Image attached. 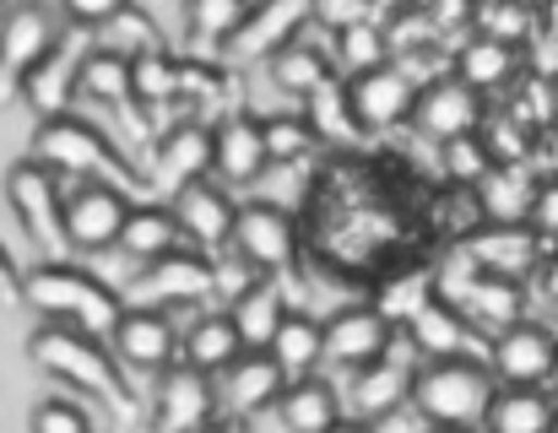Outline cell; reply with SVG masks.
<instances>
[{
  "instance_id": "cell-31",
  "label": "cell",
  "mask_w": 558,
  "mask_h": 433,
  "mask_svg": "<svg viewBox=\"0 0 558 433\" xmlns=\"http://www.w3.org/2000/svg\"><path fill=\"white\" fill-rule=\"evenodd\" d=\"M82 54L87 49H54L38 71H33V82H27V103L38 109V120H54V114H71V98H76V71H82Z\"/></svg>"
},
{
  "instance_id": "cell-20",
  "label": "cell",
  "mask_w": 558,
  "mask_h": 433,
  "mask_svg": "<svg viewBox=\"0 0 558 433\" xmlns=\"http://www.w3.org/2000/svg\"><path fill=\"white\" fill-rule=\"evenodd\" d=\"M217 391H222V412L228 418H255V412L282 401L288 374H282V363L271 352H244L239 363H228L217 374Z\"/></svg>"
},
{
  "instance_id": "cell-3",
  "label": "cell",
  "mask_w": 558,
  "mask_h": 433,
  "mask_svg": "<svg viewBox=\"0 0 558 433\" xmlns=\"http://www.w3.org/2000/svg\"><path fill=\"white\" fill-rule=\"evenodd\" d=\"M494 396H499V380L483 358H434L412 380V407L434 429H488Z\"/></svg>"
},
{
  "instance_id": "cell-14",
  "label": "cell",
  "mask_w": 558,
  "mask_h": 433,
  "mask_svg": "<svg viewBox=\"0 0 558 433\" xmlns=\"http://www.w3.org/2000/svg\"><path fill=\"white\" fill-rule=\"evenodd\" d=\"M417 92L423 82H412L407 65H379L364 76H348V103L359 114L364 131H390V125H412V109H417Z\"/></svg>"
},
{
  "instance_id": "cell-11",
  "label": "cell",
  "mask_w": 558,
  "mask_h": 433,
  "mask_svg": "<svg viewBox=\"0 0 558 433\" xmlns=\"http://www.w3.org/2000/svg\"><path fill=\"white\" fill-rule=\"evenodd\" d=\"M233 249H239V260L250 271H260L271 282L277 271H288L299 260V227H293V216L282 207H271V201H244L239 222H233Z\"/></svg>"
},
{
  "instance_id": "cell-52",
  "label": "cell",
  "mask_w": 558,
  "mask_h": 433,
  "mask_svg": "<svg viewBox=\"0 0 558 433\" xmlns=\"http://www.w3.org/2000/svg\"><path fill=\"white\" fill-rule=\"evenodd\" d=\"M554 22H558V0H554Z\"/></svg>"
},
{
  "instance_id": "cell-44",
  "label": "cell",
  "mask_w": 558,
  "mask_h": 433,
  "mask_svg": "<svg viewBox=\"0 0 558 433\" xmlns=\"http://www.w3.org/2000/svg\"><path fill=\"white\" fill-rule=\"evenodd\" d=\"M222 87H228V71L222 65H201V60L180 65V98H211Z\"/></svg>"
},
{
  "instance_id": "cell-6",
  "label": "cell",
  "mask_w": 558,
  "mask_h": 433,
  "mask_svg": "<svg viewBox=\"0 0 558 433\" xmlns=\"http://www.w3.org/2000/svg\"><path fill=\"white\" fill-rule=\"evenodd\" d=\"M60 169H49L44 158H16L11 169H5V201H11V212L22 222V233L38 244V249H49V255H60V249H71V238H65V190H60Z\"/></svg>"
},
{
  "instance_id": "cell-40",
  "label": "cell",
  "mask_w": 558,
  "mask_h": 433,
  "mask_svg": "<svg viewBox=\"0 0 558 433\" xmlns=\"http://www.w3.org/2000/svg\"><path fill=\"white\" fill-rule=\"evenodd\" d=\"M180 65L169 49H147L136 54V98L142 103H174L180 98Z\"/></svg>"
},
{
  "instance_id": "cell-8",
  "label": "cell",
  "mask_w": 558,
  "mask_h": 433,
  "mask_svg": "<svg viewBox=\"0 0 558 433\" xmlns=\"http://www.w3.org/2000/svg\"><path fill=\"white\" fill-rule=\"evenodd\" d=\"M217 418H222L217 374L190 369V363H174L169 374H158V391H153V429L158 433H201Z\"/></svg>"
},
{
  "instance_id": "cell-26",
  "label": "cell",
  "mask_w": 558,
  "mask_h": 433,
  "mask_svg": "<svg viewBox=\"0 0 558 433\" xmlns=\"http://www.w3.org/2000/svg\"><path fill=\"white\" fill-rule=\"evenodd\" d=\"M180 244H185V227H180L174 201H169V207H163V201H136V212L125 222V238H120V249H125L131 260L153 265V260L174 255Z\"/></svg>"
},
{
  "instance_id": "cell-46",
  "label": "cell",
  "mask_w": 558,
  "mask_h": 433,
  "mask_svg": "<svg viewBox=\"0 0 558 433\" xmlns=\"http://www.w3.org/2000/svg\"><path fill=\"white\" fill-rule=\"evenodd\" d=\"M532 227H537V233H548V238L558 233V180H548V185H537V207H532Z\"/></svg>"
},
{
  "instance_id": "cell-45",
  "label": "cell",
  "mask_w": 558,
  "mask_h": 433,
  "mask_svg": "<svg viewBox=\"0 0 558 433\" xmlns=\"http://www.w3.org/2000/svg\"><path fill=\"white\" fill-rule=\"evenodd\" d=\"M315 22L331 33L359 27V22H369V0H315Z\"/></svg>"
},
{
  "instance_id": "cell-55",
  "label": "cell",
  "mask_w": 558,
  "mask_h": 433,
  "mask_svg": "<svg viewBox=\"0 0 558 433\" xmlns=\"http://www.w3.org/2000/svg\"><path fill=\"white\" fill-rule=\"evenodd\" d=\"M554 433H558V429H554Z\"/></svg>"
},
{
  "instance_id": "cell-34",
  "label": "cell",
  "mask_w": 558,
  "mask_h": 433,
  "mask_svg": "<svg viewBox=\"0 0 558 433\" xmlns=\"http://www.w3.org/2000/svg\"><path fill=\"white\" fill-rule=\"evenodd\" d=\"M271 82L277 87H288V92H320L326 82H331V54L320 49V44H310V38H293V44H282L271 60Z\"/></svg>"
},
{
  "instance_id": "cell-17",
  "label": "cell",
  "mask_w": 558,
  "mask_h": 433,
  "mask_svg": "<svg viewBox=\"0 0 558 433\" xmlns=\"http://www.w3.org/2000/svg\"><path fill=\"white\" fill-rule=\"evenodd\" d=\"M310 16H315V0H255V11L222 49H228V60H271L282 44L299 38V27Z\"/></svg>"
},
{
  "instance_id": "cell-35",
  "label": "cell",
  "mask_w": 558,
  "mask_h": 433,
  "mask_svg": "<svg viewBox=\"0 0 558 433\" xmlns=\"http://www.w3.org/2000/svg\"><path fill=\"white\" fill-rule=\"evenodd\" d=\"M250 11H255V0H185V27L201 44H228Z\"/></svg>"
},
{
  "instance_id": "cell-47",
  "label": "cell",
  "mask_w": 558,
  "mask_h": 433,
  "mask_svg": "<svg viewBox=\"0 0 558 433\" xmlns=\"http://www.w3.org/2000/svg\"><path fill=\"white\" fill-rule=\"evenodd\" d=\"M22 276L27 271H16V260L0 249V304H11V298H22Z\"/></svg>"
},
{
  "instance_id": "cell-51",
  "label": "cell",
  "mask_w": 558,
  "mask_h": 433,
  "mask_svg": "<svg viewBox=\"0 0 558 433\" xmlns=\"http://www.w3.org/2000/svg\"><path fill=\"white\" fill-rule=\"evenodd\" d=\"M439 433H472V429H439Z\"/></svg>"
},
{
  "instance_id": "cell-25",
  "label": "cell",
  "mask_w": 558,
  "mask_h": 433,
  "mask_svg": "<svg viewBox=\"0 0 558 433\" xmlns=\"http://www.w3.org/2000/svg\"><path fill=\"white\" fill-rule=\"evenodd\" d=\"M450 71L488 98V92H505V87L515 82L521 54H515V44H505V38H494V33H477V38H466V44L456 49V65H450Z\"/></svg>"
},
{
  "instance_id": "cell-24",
  "label": "cell",
  "mask_w": 558,
  "mask_h": 433,
  "mask_svg": "<svg viewBox=\"0 0 558 433\" xmlns=\"http://www.w3.org/2000/svg\"><path fill=\"white\" fill-rule=\"evenodd\" d=\"M277 418H282L288 433H331L348 418V401L326 374H310V380H288V391L277 401Z\"/></svg>"
},
{
  "instance_id": "cell-30",
  "label": "cell",
  "mask_w": 558,
  "mask_h": 433,
  "mask_svg": "<svg viewBox=\"0 0 558 433\" xmlns=\"http://www.w3.org/2000/svg\"><path fill=\"white\" fill-rule=\"evenodd\" d=\"M76 92L93 103H131L136 98V54L125 49H87L76 71Z\"/></svg>"
},
{
  "instance_id": "cell-15",
  "label": "cell",
  "mask_w": 558,
  "mask_h": 433,
  "mask_svg": "<svg viewBox=\"0 0 558 433\" xmlns=\"http://www.w3.org/2000/svg\"><path fill=\"white\" fill-rule=\"evenodd\" d=\"M390 342H396V320L379 304H353L326 320V363H337L348 374L390 358Z\"/></svg>"
},
{
  "instance_id": "cell-5",
  "label": "cell",
  "mask_w": 558,
  "mask_h": 433,
  "mask_svg": "<svg viewBox=\"0 0 558 433\" xmlns=\"http://www.w3.org/2000/svg\"><path fill=\"white\" fill-rule=\"evenodd\" d=\"M65 44V22L49 0H11L0 11V109L27 92L33 71Z\"/></svg>"
},
{
  "instance_id": "cell-53",
  "label": "cell",
  "mask_w": 558,
  "mask_h": 433,
  "mask_svg": "<svg viewBox=\"0 0 558 433\" xmlns=\"http://www.w3.org/2000/svg\"><path fill=\"white\" fill-rule=\"evenodd\" d=\"M5 5H11V0H0V11H5Z\"/></svg>"
},
{
  "instance_id": "cell-1",
  "label": "cell",
  "mask_w": 558,
  "mask_h": 433,
  "mask_svg": "<svg viewBox=\"0 0 558 433\" xmlns=\"http://www.w3.org/2000/svg\"><path fill=\"white\" fill-rule=\"evenodd\" d=\"M27 358H33L44 374H54V380L76 385V391H93L114 418H136V401H131L125 369H120V358H114V347H109L104 336L44 320V325L27 336Z\"/></svg>"
},
{
  "instance_id": "cell-4",
  "label": "cell",
  "mask_w": 558,
  "mask_h": 433,
  "mask_svg": "<svg viewBox=\"0 0 558 433\" xmlns=\"http://www.w3.org/2000/svg\"><path fill=\"white\" fill-rule=\"evenodd\" d=\"M33 158H44L49 169H60L65 180H109V185H136L131 163L114 152V141L93 125V120H76V114H54V120H38V136H33Z\"/></svg>"
},
{
  "instance_id": "cell-37",
  "label": "cell",
  "mask_w": 558,
  "mask_h": 433,
  "mask_svg": "<svg viewBox=\"0 0 558 433\" xmlns=\"http://www.w3.org/2000/svg\"><path fill=\"white\" fill-rule=\"evenodd\" d=\"M439 169H445V180L450 185H483L499 163H494V152H488V136L477 131V136H456V141H445L439 147Z\"/></svg>"
},
{
  "instance_id": "cell-38",
  "label": "cell",
  "mask_w": 558,
  "mask_h": 433,
  "mask_svg": "<svg viewBox=\"0 0 558 433\" xmlns=\"http://www.w3.org/2000/svg\"><path fill=\"white\" fill-rule=\"evenodd\" d=\"M310 120H315L320 136H337V141H348V147L364 136V125H359V114H353V103H348V87H337V82H326L320 92H310Z\"/></svg>"
},
{
  "instance_id": "cell-23",
  "label": "cell",
  "mask_w": 558,
  "mask_h": 433,
  "mask_svg": "<svg viewBox=\"0 0 558 433\" xmlns=\"http://www.w3.org/2000/svg\"><path fill=\"white\" fill-rule=\"evenodd\" d=\"M174 212L180 227L195 249H217V244H233V222H239V201L217 185V180H195L174 196Z\"/></svg>"
},
{
  "instance_id": "cell-50",
  "label": "cell",
  "mask_w": 558,
  "mask_h": 433,
  "mask_svg": "<svg viewBox=\"0 0 558 433\" xmlns=\"http://www.w3.org/2000/svg\"><path fill=\"white\" fill-rule=\"evenodd\" d=\"M331 433H379V429H374V423H364V418H342Z\"/></svg>"
},
{
  "instance_id": "cell-21",
  "label": "cell",
  "mask_w": 558,
  "mask_h": 433,
  "mask_svg": "<svg viewBox=\"0 0 558 433\" xmlns=\"http://www.w3.org/2000/svg\"><path fill=\"white\" fill-rule=\"evenodd\" d=\"M407 347L423 352L428 363H434V358H477V352H483V336H477V325H472L456 304L434 298V304H423V309L407 320Z\"/></svg>"
},
{
  "instance_id": "cell-41",
  "label": "cell",
  "mask_w": 558,
  "mask_h": 433,
  "mask_svg": "<svg viewBox=\"0 0 558 433\" xmlns=\"http://www.w3.org/2000/svg\"><path fill=\"white\" fill-rule=\"evenodd\" d=\"M488 152H494V163H505V169H521L526 163V152H532V131L515 120V114H499V120H488Z\"/></svg>"
},
{
  "instance_id": "cell-42",
  "label": "cell",
  "mask_w": 558,
  "mask_h": 433,
  "mask_svg": "<svg viewBox=\"0 0 558 433\" xmlns=\"http://www.w3.org/2000/svg\"><path fill=\"white\" fill-rule=\"evenodd\" d=\"M33 433H98V429H93L87 407H76L65 396H49V401L33 407Z\"/></svg>"
},
{
  "instance_id": "cell-28",
  "label": "cell",
  "mask_w": 558,
  "mask_h": 433,
  "mask_svg": "<svg viewBox=\"0 0 558 433\" xmlns=\"http://www.w3.org/2000/svg\"><path fill=\"white\" fill-rule=\"evenodd\" d=\"M558 401L543 385H499L488 407V433H554Z\"/></svg>"
},
{
  "instance_id": "cell-32",
  "label": "cell",
  "mask_w": 558,
  "mask_h": 433,
  "mask_svg": "<svg viewBox=\"0 0 558 433\" xmlns=\"http://www.w3.org/2000/svg\"><path fill=\"white\" fill-rule=\"evenodd\" d=\"M266 352L282 363L288 380H310V374H320V363H326V325H315L310 314L293 309V314L282 320V331L271 336Z\"/></svg>"
},
{
  "instance_id": "cell-54",
  "label": "cell",
  "mask_w": 558,
  "mask_h": 433,
  "mask_svg": "<svg viewBox=\"0 0 558 433\" xmlns=\"http://www.w3.org/2000/svg\"><path fill=\"white\" fill-rule=\"evenodd\" d=\"M554 385H558V374H554Z\"/></svg>"
},
{
  "instance_id": "cell-29",
  "label": "cell",
  "mask_w": 558,
  "mask_h": 433,
  "mask_svg": "<svg viewBox=\"0 0 558 433\" xmlns=\"http://www.w3.org/2000/svg\"><path fill=\"white\" fill-rule=\"evenodd\" d=\"M244 352H250V347H244V336H239L233 314L222 309V314H201V320L185 331L180 363H190V369H206V374H222V369H228V363H239Z\"/></svg>"
},
{
  "instance_id": "cell-39",
  "label": "cell",
  "mask_w": 558,
  "mask_h": 433,
  "mask_svg": "<svg viewBox=\"0 0 558 433\" xmlns=\"http://www.w3.org/2000/svg\"><path fill=\"white\" fill-rule=\"evenodd\" d=\"M315 147H320V131H315L310 114H271L266 120V152H271V163H299Z\"/></svg>"
},
{
  "instance_id": "cell-36",
  "label": "cell",
  "mask_w": 558,
  "mask_h": 433,
  "mask_svg": "<svg viewBox=\"0 0 558 433\" xmlns=\"http://www.w3.org/2000/svg\"><path fill=\"white\" fill-rule=\"evenodd\" d=\"M337 65H342L348 76H364V71L390 65V33H385L379 22L342 27V33H337Z\"/></svg>"
},
{
  "instance_id": "cell-19",
  "label": "cell",
  "mask_w": 558,
  "mask_h": 433,
  "mask_svg": "<svg viewBox=\"0 0 558 433\" xmlns=\"http://www.w3.org/2000/svg\"><path fill=\"white\" fill-rule=\"evenodd\" d=\"M412 380H417V369H412L407 358H379L369 369H353V374H348V391H342L348 418L379 423V418L401 412V407L412 401Z\"/></svg>"
},
{
  "instance_id": "cell-12",
  "label": "cell",
  "mask_w": 558,
  "mask_h": 433,
  "mask_svg": "<svg viewBox=\"0 0 558 433\" xmlns=\"http://www.w3.org/2000/svg\"><path fill=\"white\" fill-rule=\"evenodd\" d=\"M488 369L499 385H554L558 374V336L537 320H521L488 342Z\"/></svg>"
},
{
  "instance_id": "cell-18",
  "label": "cell",
  "mask_w": 558,
  "mask_h": 433,
  "mask_svg": "<svg viewBox=\"0 0 558 433\" xmlns=\"http://www.w3.org/2000/svg\"><path fill=\"white\" fill-rule=\"evenodd\" d=\"M211 163H217L211 125H201V120H180V125H174V131H163V141H158L153 185H158V190H169V196H180L185 185H195V180H206V174H211Z\"/></svg>"
},
{
  "instance_id": "cell-22",
  "label": "cell",
  "mask_w": 558,
  "mask_h": 433,
  "mask_svg": "<svg viewBox=\"0 0 558 433\" xmlns=\"http://www.w3.org/2000/svg\"><path fill=\"white\" fill-rule=\"evenodd\" d=\"M211 141H217L211 174L222 185H250L271 163V152H266V120H255V114H222L211 125Z\"/></svg>"
},
{
  "instance_id": "cell-2",
  "label": "cell",
  "mask_w": 558,
  "mask_h": 433,
  "mask_svg": "<svg viewBox=\"0 0 558 433\" xmlns=\"http://www.w3.org/2000/svg\"><path fill=\"white\" fill-rule=\"evenodd\" d=\"M22 304L27 309H38L44 320H54V325H76V331H93V336H114V325L125 320V298L109 287V282H98V276H87V271H76V265H65V260H44V265H33L27 276H22Z\"/></svg>"
},
{
  "instance_id": "cell-27",
  "label": "cell",
  "mask_w": 558,
  "mask_h": 433,
  "mask_svg": "<svg viewBox=\"0 0 558 433\" xmlns=\"http://www.w3.org/2000/svg\"><path fill=\"white\" fill-rule=\"evenodd\" d=\"M228 314H233L244 347H250V352H266L271 336L282 331V320H288L293 309H288V298H282L277 282H250L239 298H228Z\"/></svg>"
},
{
  "instance_id": "cell-9",
  "label": "cell",
  "mask_w": 558,
  "mask_h": 433,
  "mask_svg": "<svg viewBox=\"0 0 558 433\" xmlns=\"http://www.w3.org/2000/svg\"><path fill=\"white\" fill-rule=\"evenodd\" d=\"M109 347H114L120 369H131V374H169V369L180 363L185 336H180V325H174L169 309H142V304H131L125 320L114 325Z\"/></svg>"
},
{
  "instance_id": "cell-16",
  "label": "cell",
  "mask_w": 558,
  "mask_h": 433,
  "mask_svg": "<svg viewBox=\"0 0 558 433\" xmlns=\"http://www.w3.org/2000/svg\"><path fill=\"white\" fill-rule=\"evenodd\" d=\"M461 255L488 276H515L521 282V276H532V265L543 255V233L532 222H488L472 238H461Z\"/></svg>"
},
{
  "instance_id": "cell-43",
  "label": "cell",
  "mask_w": 558,
  "mask_h": 433,
  "mask_svg": "<svg viewBox=\"0 0 558 433\" xmlns=\"http://www.w3.org/2000/svg\"><path fill=\"white\" fill-rule=\"evenodd\" d=\"M131 11V0H60V16L76 27H114Z\"/></svg>"
},
{
  "instance_id": "cell-13",
  "label": "cell",
  "mask_w": 558,
  "mask_h": 433,
  "mask_svg": "<svg viewBox=\"0 0 558 433\" xmlns=\"http://www.w3.org/2000/svg\"><path fill=\"white\" fill-rule=\"evenodd\" d=\"M217 293V265L201 255V249H174L163 260H153L136 287H131V304L142 309H163V304H201Z\"/></svg>"
},
{
  "instance_id": "cell-7",
  "label": "cell",
  "mask_w": 558,
  "mask_h": 433,
  "mask_svg": "<svg viewBox=\"0 0 558 433\" xmlns=\"http://www.w3.org/2000/svg\"><path fill=\"white\" fill-rule=\"evenodd\" d=\"M483 120H488L483 92H477V87H466L456 71L428 76V82H423V92H417V109H412V131H417V136H428L434 147H445V141H456V136H477V131H483Z\"/></svg>"
},
{
  "instance_id": "cell-10",
  "label": "cell",
  "mask_w": 558,
  "mask_h": 433,
  "mask_svg": "<svg viewBox=\"0 0 558 433\" xmlns=\"http://www.w3.org/2000/svg\"><path fill=\"white\" fill-rule=\"evenodd\" d=\"M136 212V201L125 196V185H109V180H93V185H76L71 201H65V238L71 249H120L125 238V222Z\"/></svg>"
},
{
  "instance_id": "cell-48",
  "label": "cell",
  "mask_w": 558,
  "mask_h": 433,
  "mask_svg": "<svg viewBox=\"0 0 558 433\" xmlns=\"http://www.w3.org/2000/svg\"><path fill=\"white\" fill-rule=\"evenodd\" d=\"M543 293H548V304H558V249L543 260Z\"/></svg>"
},
{
  "instance_id": "cell-49",
  "label": "cell",
  "mask_w": 558,
  "mask_h": 433,
  "mask_svg": "<svg viewBox=\"0 0 558 433\" xmlns=\"http://www.w3.org/2000/svg\"><path fill=\"white\" fill-rule=\"evenodd\" d=\"M201 433H250V418H228V412H222L217 423H206Z\"/></svg>"
},
{
  "instance_id": "cell-33",
  "label": "cell",
  "mask_w": 558,
  "mask_h": 433,
  "mask_svg": "<svg viewBox=\"0 0 558 433\" xmlns=\"http://www.w3.org/2000/svg\"><path fill=\"white\" fill-rule=\"evenodd\" d=\"M477 201H483V216L488 222H532V207H537V185L526 169H494L483 185H477Z\"/></svg>"
}]
</instances>
